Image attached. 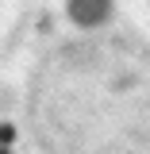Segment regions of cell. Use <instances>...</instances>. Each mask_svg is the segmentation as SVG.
<instances>
[{
    "label": "cell",
    "instance_id": "2",
    "mask_svg": "<svg viewBox=\"0 0 150 154\" xmlns=\"http://www.w3.org/2000/svg\"><path fill=\"white\" fill-rule=\"evenodd\" d=\"M16 143V127L12 123H0V146H12Z\"/></svg>",
    "mask_w": 150,
    "mask_h": 154
},
{
    "label": "cell",
    "instance_id": "1",
    "mask_svg": "<svg viewBox=\"0 0 150 154\" xmlns=\"http://www.w3.org/2000/svg\"><path fill=\"white\" fill-rule=\"evenodd\" d=\"M108 12H112V0H69V16H73L81 27L104 23Z\"/></svg>",
    "mask_w": 150,
    "mask_h": 154
}]
</instances>
